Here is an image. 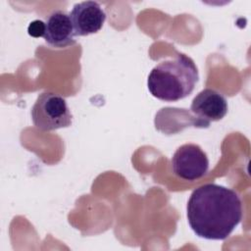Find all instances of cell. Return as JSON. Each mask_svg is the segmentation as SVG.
Returning <instances> with one entry per match:
<instances>
[{"mask_svg":"<svg viewBox=\"0 0 251 251\" xmlns=\"http://www.w3.org/2000/svg\"><path fill=\"white\" fill-rule=\"evenodd\" d=\"M190 112L210 126L211 122L222 120L227 113V101L224 95L212 88L201 90L192 100Z\"/></svg>","mask_w":251,"mask_h":251,"instance_id":"obj_6","label":"cell"},{"mask_svg":"<svg viewBox=\"0 0 251 251\" xmlns=\"http://www.w3.org/2000/svg\"><path fill=\"white\" fill-rule=\"evenodd\" d=\"M44 40L53 47L64 48L74 45L75 31L70 15L63 10L53 11L45 21Z\"/></svg>","mask_w":251,"mask_h":251,"instance_id":"obj_8","label":"cell"},{"mask_svg":"<svg viewBox=\"0 0 251 251\" xmlns=\"http://www.w3.org/2000/svg\"><path fill=\"white\" fill-rule=\"evenodd\" d=\"M31 119L40 130H54L72 125V114L67 101L53 92L40 93L31 108Z\"/></svg>","mask_w":251,"mask_h":251,"instance_id":"obj_3","label":"cell"},{"mask_svg":"<svg viewBox=\"0 0 251 251\" xmlns=\"http://www.w3.org/2000/svg\"><path fill=\"white\" fill-rule=\"evenodd\" d=\"M173 172L184 180H196L209 170V160L202 148L194 143L179 146L172 157Z\"/></svg>","mask_w":251,"mask_h":251,"instance_id":"obj_4","label":"cell"},{"mask_svg":"<svg viewBox=\"0 0 251 251\" xmlns=\"http://www.w3.org/2000/svg\"><path fill=\"white\" fill-rule=\"evenodd\" d=\"M45 23L41 20H34L32 21L27 27V32L30 36L33 37H40L44 36L45 34Z\"/></svg>","mask_w":251,"mask_h":251,"instance_id":"obj_9","label":"cell"},{"mask_svg":"<svg viewBox=\"0 0 251 251\" xmlns=\"http://www.w3.org/2000/svg\"><path fill=\"white\" fill-rule=\"evenodd\" d=\"M69 15L75 36H85L98 32L106 20L104 10L94 1H83L75 4Z\"/></svg>","mask_w":251,"mask_h":251,"instance_id":"obj_5","label":"cell"},{"mask_svg":"<svg viewBox=\"0 0 251 251\" xmlns=\"http://www.w3.org/2000/svg\"><path fill=\"white\" fill-rule=\"evenodd\" d=\"M194 61L183 53L156 65L150 72L147 86L150 93L163 101L175 102L187 97L198 81Z\"/></svg>","mask_w":251,"mask_h":251,"instance_id":"obj_2","label":"cell"},{"mask_svg":"<svg viewBox=\"0 0 251 251\" xmlns=\"http://www.w3.org/2000/svg\"><path fill=\"white\" fill-rule=\"evenodd\" d=\"M155 127L165 134H175L187 126L209 127L206 123L197 119L191 112L183 108H162L155 117Z\"/></svg>","mask_w":251,"mask_h":251,"instance_id":"obj_7","label":"cell"},{"mask_svg":"<svg viewBox=\"0 0 251 251\" xmlns=\"http://www.w3.org/2000/svg\"><path fill=\"white\" fill-rule=\"evenodd\" d=\"M186 215L194 233L205 239L227 238L242 219V203L231 188L206 183L194 189L188 199Z\"/></svg>","mask_w":251,"mask_h":251,"instance_id":"obj_1","label":"cell"}]
</instances>
